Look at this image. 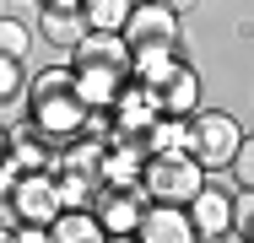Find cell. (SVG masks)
I'll use <instances>...</instances> for the list:
<instances>
[{
  "instance_id": "obj_10",
  "label": "cell",
  "mask_w": 254,
  "mask_h": 243,
  "mask_svg": "<svg viewBox=\"0 0 254 243\" xmlns=\"http://www.w3.org/2000/svg\"><path fill=\"white\" fill-rule=\"evenodd\" d=\"M141 168H146L141 141H119V146H108V151H103L98 184H108V189H135V184H141Z\"/></svg>"
},
{
  "instance_id": "obj_13",
  "label": "cell",
  "mask_w": 254,
  "mask_h": 243,
  "mask_svg": "<svg viewBox=\"0 0 254 243\" xmlns=\"http://www.w3.org/2000/svg\"><path fill=\"white\" fill-rule=\"evenodd\" d=\"M5 157H11L22 173H44V168H54L49 141H44L33 124H16V130H5Z\"/></svg>"
},
{
  "instance_id": "obj_4",
  "label": "cell",
  "mask_w": 254,
  "mask_h": 243,
  "mask_svg": "<svg viewBox=\"0 0 254 243\" xmlns=\"http://www.w3.org/2000/svg\"><path fill=\"white\" fill-rule=\"evenodd\" d=\"M119 38L130 49H179V16L157 0H141V5H130Z\"/></svg>"
},
{
  "instance_id": "obj_7",
  "label": "cell",
  "mask_w": 254,
  "mask_h": 243,
  "mask_svg": "<svg viewBox=\"0 0 254 243\" xmlns=\"http://www.w3.org/2000/svg\"><path fill=\"white\" fill-rule=\"evenodd\" d=\"M70 70H108V76H130V44L119 33H81L70 44Z\"/></svg>"
},
{
  "instance_id": "obj_18",
  "label": "cell",
  "mask_w": 254,
  "mask_h": 243,
  "mask_svg": "<svg viewBox=\"0 0 254 243\" xmlns=\"http://www.w3.org/2000/svg\"><path fill=\"white\" fill-rule=\"evenodd\" d=\"M130 5L135 0H81V27L87 33H119L125 27V16H130Z\"/></svg>"
},
{
  "instance_id": "obj_15",
  "label": "cell",
  "mask_w": 254,
  "mask_h": 243,
  "mask_svg": "<svg viewBox=\"0 0 254 243\" xmlns=\"http://www.w3.org/2000/svg\"><path fill=\"white\" fill-rule=\"evenodd\" d=\"M130 76H108V70H70V87H76V97H81V108L92 114V108H103L108 114V103H114V92L125 87Z\"/></svg>"
},
{
  "instance_id": "obj_19",
  "label": "cell",
  "mask_w": 254,
  "mask_h": 243,
  "mask_svg": "<svg viewBox=\"0 0 254 243\" xmlns=\"http://www.w3.org/2000/svg\"><path fill=\"white\" fill-rule=\"evenodd\" d=\"M54 189H60V211H87V205H92V194H98V184L54 168Z\"/></svg>"
},
{
  "instance_id": "obj_26",
  "label": "cell",
  "mask_w": 254,
  "mask_h": 243,
  "mask_svg": "<svg viewBox=\"0 0 254 243\" xmlns=\"http://www.w3.org/2000/svg\"><path fill=\"white\" fill-rule=\"evenodd\" d=\"M16 179H22V168H16V162H11L5 151H0V200L11 194V184H16Z\"/></svg>"
},
{
  "instance_id": "obj_21",
  "label": "cell",
  "mask_w": 254,
  "mask_h": 243,
  "mask_svg": "<svg viewBox=\"0 0 254 243\" xmlns=\"http://www.w3.org/2000/svg\"><path fill=\"white\" fill-rule=\"evenodd\" d=\"M27 49H33V33L16 16H0V54L5 60H27Z\"/></svg>"
},
{
  "instance_id": "obj_29",
  "label": "cell",
  "mask_w": 254,
  "mask_h": 243,
  "mask_svg": "<svg viewBox=\"0 0 254 243\" xmlns=\"http://www.w3.org/2000/svg\"><path fill=\"white\" fill-rule=\"evenodd\" d=\"M0 243H11V227H0Z\"/></svg>"
},
{
  "instance_id": "obj_24",
  "label": "cell",
  "mask_w": 254,
  "mask_h": 243,
  "mask_svg": "<svg viewBox=\"0 0 254 243\" xmlns=\"http://www.w3.org/2000/svg\"><path fill=\"white\" fill-rule=\"evenodd\" d=\"M249 222H254V200L249 189H238L233 194V233H249Z\"/></svg>"
},
{
  "instance_id": "obj_2",
  "label": "cell",
  "mask_w": 254,
  "mask_h": 243,
  "mask_svg": "<svg viewBox=\"0 0 254 243\" xmlns=\"http://www.w3.org/2000/svg\"><path fill=\"white\" fill-rule=\"evenodd\" d=\"M238 146H244V124H238L233 114H222V108L190 114V157L200 162L205 173H222Z\"/></svg>"
},
{
  "instance_id": "obj_14",
  "label": "cell",
  "mask_w": 254,
  "mask_h": 243,
  "mask_svg": "<svg viewBox=\"0 0 254 243\" xmlns=\"http://www.w3.org/2000/svg\"><path fill=\"white\" fill-rule=\"evenodd\" d=\"M103 151H108L103 141H92V135H76V141H65V151H60V162H54V168L98 184V173H103Z\"/></svg>"
},
{
  "instance_id": "obj_23",
  "label": "cell",
  "mask_w": 254,
  "mask_h": 243,
  "mask_svg": "<svg viewBox=\"0 0 254 243\" xmlns=\"http://www.w3.org/2000/svg\"><path fill=\"white\" fill-rule=\"evenodd\" d=\"M227 168L238 173V184H244V189H249V184H254V151H249V135H244V146L233 151V162H227Z\"/></svg>"
},
{
  "instance_id": "obj_5",
  "label": "cell",
  "mask_w": 254,
  "mask_h": 243,
  "mask_svg": "<svg viewBox=\"0 0 254 243\" xmlns=\"http://www.w3.org/2000/svg\"><path fill=\"white\" fill-rule=\"evenodd\" d=\"M146 205H152V200H146L141 184H135V189H108V184H98V194H92V205H87V211L98 216V227L108 233V238H130Z\"/></svg>"
},
{
  "instance_id": "obj_3",
  "label": "cell",
  "mask_w": 254,
  "mask_h": 243,
  "mask_svg": "<svg viewBox=\"0 0 254 243\" xmlns=\"http://www.w3.org/2000/svg\"><path fill=\"white\" fill-rule=\"evenodd\" d=\"M200 184L205 168L195 157H146V168H141V189L152 205H190Z\"/></svg>"
},
{
  "instance_id": "obj_25",
  "label": "cell",
  "mask_w": 254,
  "mask_h": 243,
  "mask_svg": "<svg viewBox=\"0 0 254 243\" xmlns=\"http://www.w3.org/2000/svg\"><path fill=\"white\" fill-rule=\"evenodd\" d=\"M11 243H49V227H33V222H16V227H11Z\"/></svg>"
},
{
  "instance_id": "obj_1",
  "label": "cell",
  "mask_w": 254,
  "mask_h": 243,
  "mask_svg": "<svg viewBox=\"0 0 254 243\" xmlns=\"http://www.w3.org/2000/svg\"><path fill=\"white\" fill-rule=\"evenodd\" d=\"M33 130L44 135V141H76L81 130H87V108H81V97H76V87H70V65H54V70H44L33 87Z\"/></svg>"
},
{
  "instance_id": "obj_28",
  "label": "cell",
  "mask_w": 254,
  "mask_h": 243,
  "mask_svg": "<svg viewBox=\"0 0 254 243\" xmlns=\"http://www.w3.org/2000/svg\"><path fill=\"white\" fill-rule=\"evenodd\" d=\"M49 11H81V0H44Z\"/></svg>"
},
{
  "instance_id": "obj_8",
  "label": "cell",
  "mask_w": 254,
  "mask_h": 243,
  "mask_svg": "<svg viewBox=\"0 0 254 243\" xmlns=\"http://www.w3.org/2000/svg\"><path fill=\"white\" fill-rule=\"evenodd\" d=\"M184 216H190L195 238H227V233H233V194H222L205 179L200 189H195V200L184 205Z\"/></svg>"
},
{
  "instance_id": "obj_31",
  "label": "cell",
  "mask_w": 254,
  "mask_h": 243,
  "mask_svg": "<svg viewBox=\"0 0 254 243\" xmlns=\"http://www.w3.org/2000/svg\"><path fill=\"white\" fill-rule=\"evenodd\" d=\"M0 151H5V130H0Z\"/></svg>"
},
{
  "instance_id": "obj_12",
  "label": "cell",
  "mask_w": 254,
  "mask_h": 243,
  "mask_svg": "<svg viewBox=\"0 0 254 243\" xmlns=\"http://www.w3.org/2000/svg\"><path fill=\"white\" fill-rule=\"evenodd\" d=\"M141 151L146 157H190V119H173L162 114L141 130Z\"/></svg>"
},
{
  "instance_id": "obj_9",
  "label": "cell",
  "mask_w": 254,
  "mask_h": 243,
  "mask_svg": "<svg viewBox=\"0 0 254 243\" xmlns=\"http://www.w3.org/2000/svg\"><path fill=\"white\" fill-rule=\"evenodd\" d=\"M130 238L135 243H195V227H190L184 205H146Z\"/></svg>"
},
{
  "instance_id": "obj_6",
  "label": "cell",
  "mask_w": 254,
  "mask_h": 243,
  "mask_svg": "<svg viewBox=\"0 0 254 243\" xmlns=\"http://www.w3.org/2000/svg\"><path fill=\"white\" fill-rule=\"evenodd\" d=\"M11 211H16V222H33V227H49L54 216H60V189H54V168L44 173H22L16 184H11Z\"/></svg>"
},
{
  "instance_id": "obj_11",
  "label": "cell",
  "mask_w": 254,
  "mask_h": 243,
  "mask_svg": "<svg viewBox=\"0 0 254 243\" xmlns=\"http://www.w3.org/2000/svg\"><path fill=\"white\" fill-rule=\"evenodd\" d=\"M152 92H157V108H162V114L190 119V114H195V103H200V76H195L190 65H179L168 81H157Z\"/></svg>"
},
{
  "instance_id": "obj_20",
  "label": "cell",
  "mask_w": 254,
  "mask_h": 243,
  "mask_svg": "<svg viewBox=\"0 0 254 243\" xmlns=\"http://www.w3.org/2000/svg\"><path fill=\"white\" fill-rule=\"evenodd\" d=\"M44 33H49L54 44L70 49L81 33H87V27H81V16H76V11H49V5H44Z\"/></svg>"
},
{
  "instance_id": "obj_17",
  "label": "cell",
  "mask_w": 254,
  "mask_h": 243,
  "mask_svg": "<svg viewBox=\"0 0 254 243\" xmlns=\"http://www.w3.org/2000/svg\"><path fill=\"white\" fill-rule=\"evenodd\" d=\"M179 65H184V60H179V49H130V76H135L141 87L168 81Z\"/></svg>"
},
{
  "instance_id": "obj_16",
  "label": "cell",
  "mask_w": 254,
  "mask_h": 243,
  "mask_svg": "<svg viewBox=\"0 0 254 243\" xmlns=\"http://www.w3.org/2000/svg\"><path fill=\"white\" fill-rule=\"evenodd\" d=\"M49 243H108V233L98 227L92 211H60L49 222Z\"/></svg>"
},
{
  "instance_id": "obj_27",
  "label": "cell",
  "mask_w": 254,
  "mask_h": 243,
  "mask_svg": "<svg viewBox=\"0 0 254 243\" xmlns=\"http://www.w3.org/2000/svg\"><path fill=\"white\" fill-rule=\"evenodd\" d=\"M157 5H168V11H173V16H184V11H195V5H200V0H157Z\"/></svg>"
},
{
  "instance_id": "obj_22",
  "label": "cell",
  "mask_w": 254,
  "mask_h": 243,
  "mask_svg": "<svg viewBox=\"0 0 254 243\" xmlns=\"http://www.w3.org/2000/svg\"><path fill=\"white\" fill-rule=\"evenodd\" d=\"M22 87H27V81H22V60H5V54H0V103L16 97Z\"/></svg>"
},
{
  "instance_id": "obj_30",
  "label": "cell",
  "mask_w": 254,
  "mask_h": 243,
  "mask_svg": "<svg viewBox=\"0 0 254 243\" xmlns=\"http://www.w3.org/2000/svg\"><path fill=\"white\" fill-rule=\"evenodd\" d=\"M108 243H135V238H108Z\"/></svg>"
}]
</instances>
